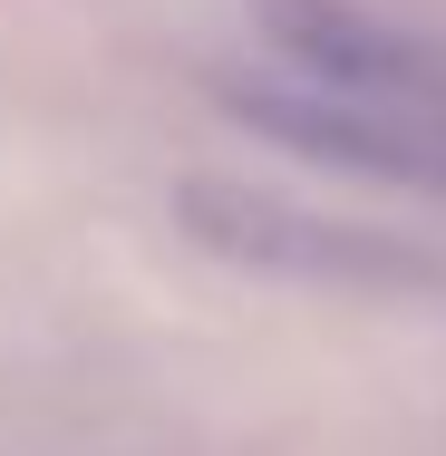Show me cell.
<instances>
[{"label":"cell","mask_w":446,"mask_h":456,"mask_svg":"<svg viewBox=\"0 0 446 456\" xmlns=\"http://www.w3.org/2000/svg\"><path fill=\"white\" fill-rule=\"evenodd\" d=\"M175 224L214 253V263L263 273V281H311V291H446L437 253L388 243V233L340 224V214H311V204H281L263 184L194 175L175 194Z\"/></svg>","instance_id":"6da1fadb"},{"label":"cell","mask_w":446,"mask_h":456,"mask_svg":"<svg viewBox=\"0 0 446 456\" xmlns=\"http://www.w3.org/2000/svg\"><path fill=\"white\" fill-rule=\"evenodd\" d=\"M272 69L330 97H378V107H446V39L378 10V0H253Z\"/></svg>","instance_id":"7a4b0ae2"},{"label":"cell","mask_w":446,"mask_h":456,"mask_svg":"<svg viewBox=\"0 0 446 456\" xmlns=\"http://www.w3.org/2000/svg\"><path fill=\"white\" fill-rule=\"evenodd\" d=\"M223 107H233L253 136H272L281 156H311V166H350V175H388V184H418V194H446V107L330 97V88L281 78V69L223 78Z\"/></svg>","instance_id":"3957f363"}]
</instances>
